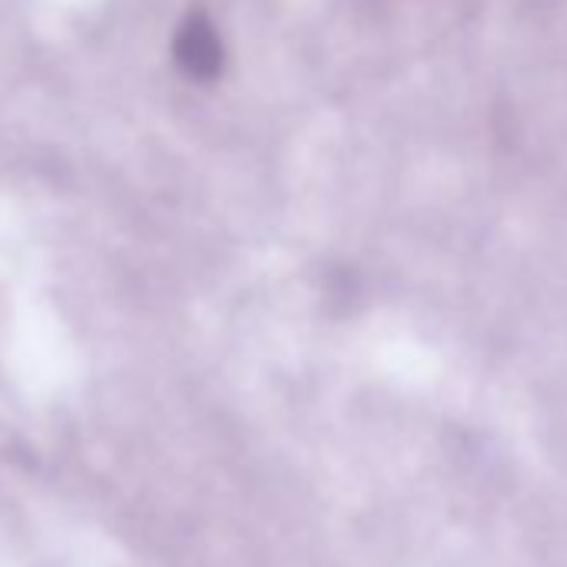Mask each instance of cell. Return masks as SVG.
<instances>
[{
	"mask_svg": "<svg viewBox=\"0 0 567 567\" xmlns=\"http://www.w3.org/2000/svg\"><path fill=\"white\" fill-rule=\"evenodd\" d=\"M174 61L194 81H214L224 68V44L204 14H190L174 34Z\"/></svg>",
	"mask_w": 567,
	"mask_h": 567,
	"instance_id": "cell-1",
	"label": "cell"
}]
</instances>
